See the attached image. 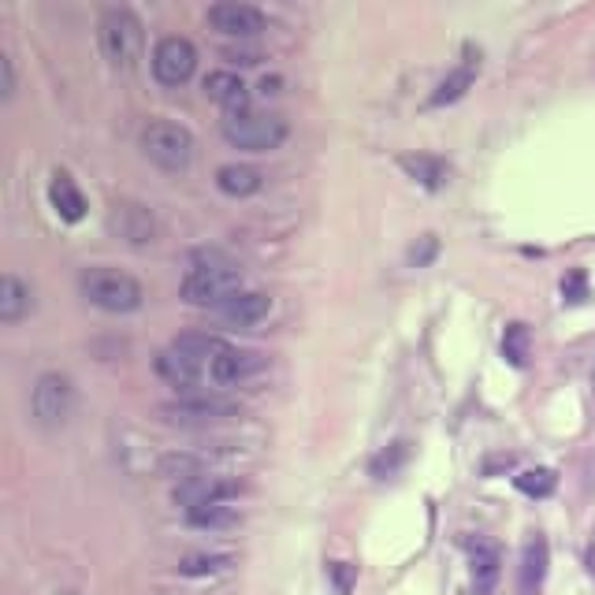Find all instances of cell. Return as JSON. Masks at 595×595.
Here are the masks:
<instances>
[{
    "mask_svg": "<svg viewBox=\"0 0 595 595\" xmlns=\"http://www.w3.org/2000/svg\"><path fill=\"white\" fill-rule=\"evenodd\" d=\"M242 268L220 250H194L190 272L179 283V298L198 309H224L235 294H242Z\"/></svg>",
    "mask_w": 595,
    "mask_h": 595,
    "instance_id": "obj_1",
    "label": "cell"
},
{
    "mask_svg": "<svg viewBox=\"0 0 595 595\" xmlns=\"http://www.w3.org/2000/svg\"><path fill=\"white\" fill-rule=\"evenodd\" d=\"M97 38H101V53L116 71H134L142 53H146V30L142 19L131 8H108L97 23Z\"/></svg>",
    "mask_w": 595,
    "mask_h": 595,
    "instance_id": "obj_2",
    "label": "cell"
},
{
    "mask_svg": "<svg viewBox=\"0 0 595 595\" xmlns=\"http://www.w3.org/2000/svg\"><path fill=\"white\" fill-rule=\"evenodd\" d=\"M79 291L86 302L105 309V313H134V309H142V302H146V291H142L138 279L108 265L86 268L79 276Z\"/></svg>",
    "mask_w": 595,
    "mask_h": 595,
    "instance_id": "obj_3",
    "label": "cell"
},
{
    "mask_svg": "<svg viewBox=\"0 0 595 595\" xmlns=\"http://www.w3.org/2000/svg\"><path fill=\"white\" fill-rule=\"evenodd\" d=\"M224 138L235 149H246V153H272L287 142V119L279 112H235V116H224L220 123Z\"/></svg>",
    "mask_w": 595,
    "mask_h": 595,
    "instance_id": "obj_4",
    "label": "cell"
},
{
    "mask_svg": "<svg viewBox=\"0 0 595 595\" xmlns=\"http://www.w3.org/2000/svg\"><path fill=\"white\" fill-rule=\"evenodd\" d=\"M238 413H242V402L220 391H198V395H183L160 406V417L179 428H212V424L235 421Z\"/></svg>",
    "mask_w": 595,
    "mask_h": 595,
    "instance_id": "obj_5",
    "label": "cell"
},
{
    "mask_svg": "<svg viewBox=\"0 0 595 595\" xmlns=\"http://www.w3.org/2000/svg\"><path fill=\"white\" fill-rule=\"evenodd\" d=\"M142 153H146L149 164H157L160 172H186L194 164V134L179 127V123L157 119L142 131Z\"/></svg>",
    "mask_w": 595,
    "mask_h": 595,
    "instance_id": "obj_6",
    "label": "cell"
},
{
    "mask_svg": "<svg viewBox=\"0 0 595 595\" xmlns=\"http://www.w3.org/2000/svg\"><path fill=\"white\" fill-rule=\"evenodd\" d=\"M75 413V384L67 380L64 372H41L34 391H30V417L38 428L56 432L64 428Z\"/></svg>",
    "mask_w": 595,
    "mask_h": 595,
    "instance_id": "obj_7",
    "label": "cell"
},
{
    "mask_svg": "<svg viewBox=\"0 0 595 595\" xmlns=\"http://www.w3.org/2000/svg\"><path fill=\"white\" fill-rule=\"evenodd\" d=\"M149 67H153L160 86H183L198 71V49L186 38H179V34H168V38L157 41Z\"/></svg>",
    "mask_w": 595,
    "mask_h": 595,
    "instance_id": "obj_8",
    "label": "cell"
},
{
    "mask_svg": "<svg viewBox=\"0 0 595 595\" xmlns=\"http://www.w3.org/2000/svg\"><path fill=\"white\" fill-rule=\"evenodd\" d=\"M205 19L224 38H257L268 27L265 12L253 8V4H242V0H220V4H212Z\"/></svg>",
    "mask_w": 595,
    "mask_h": 595,
    "instance_id": "obj_9",
    "label": "cell"
},
{
    "mask_svg": "<svg viewBox=\"0 0 595 595\" xmlns=\"http://www.w3.org/2000/svg\"><path fill=\"white\" fill-rule=\"evenodd\" d=\"M242 484L231 480V476H216V473H205V476H194V480H183V484H175L172 499L186 510H194V506H209V503H231Z\"/></svg>",
    "mask_w": 595,
    "mask_h": 595,
    "instance_id": "obj_10",
    "label": "cell"
},
{
    "mask_svg": "<svg viewBox=\"0 0 595 595\" xmlns=\"http://www.w3.org/2000/svg\"><path fill=\"white\" fill-rule=\"evenodd\" d=\"M108 231L116 238H123L127 246H153L157 242V224L153 212L134 205V201H116L108 212Z\"/></svg>",
    "mask_w": 595,
    "mask_h": 595,
    "instance_id": "obj_11",
    "label": "cell"
},
{
    "mask_svg": "<svg viewBox=\"0 0 595 595\" xmlns=\"http://www.w3.org/2000/svg\"><path fill=\"white\" fill-rule=\"evenodd\" d=\"M227 339H220V335H209V331H186V335H179L172 343V350L175 354H183L194 369H198V376H201V387L209 384V376H212V365H216V357L224 354L227 350Z\"/></svg>",
    "mask_w": 595,
    "mask_h": 595,
    "instance_id": "obj_12",
    "label": "cell"
},
{
    "mask_svg": "<svg viewBox=\"0 0 595 595\" xmlns=\"http://www.w3.org/2000/svg\"><path fill=\"white\" fill-rule=\"evenodd\" d=\"M261 369H265V354H253V350L227 346L224 354L216 357V365H212L209 384H216V387L242 384V380H250L253 372H261Z\"/></svg>",
    "mask_w": 595,
    "mask_h": 595,
    "instance_id": "obj_13",
    "label": "cell"
},
{
    "mask_svg": "<svg viewBox=\"0 0 595 595\" xmlns=\"http://www.w3.org/2000/svg\"><path fill=\"white\" fill-rule=\"evenodd\" d=\"M476 75H480V53H476L473 45H465L462 64L454 67L447 79L439 82L436 93L428 97V105H432V108H443V105H454V101H462L465 93H469V86L476 82Z\"/></svg>",
    "mask_w": 595,
    "mask_h": 595,
    "instance_id": "obj_14",
    "label": "cell"
},
{
    "mask_svg": "<svg viewBox=\"0 0 595 595\" xmlns=\"http://www.w3.org/2000/svg\"><path fill=\"white\" fill-rule=\"evenodd\" d=\"M547 566H551V547L543 536H532L521 551V569H517V595H543L547 581Z\"/></svg>",
    "mask_w": 595,
    "mask_h": 595,
    "instance_id": "obj_15",
    "label": "cell"
},
{
    "mask_svg": "<svg viewBox=\"0 0 595 595\" xmlns=\"http://www.w3.org/2000/svg\"><path fill=\"white\" fill-rule=\"evenodd\" d=\"M216 313H220V320L231 324V328L250 331L272 313V298H268L265 291H242V294H235L224 309H216Z\"/></svg>",
    "mask_w": 595,
    "mask_h": 595,
    "instance_id": "obj_16",
    "label": "cell"
},
{
    "mask_svg": "<svg viewBox=\"0 0 595 595\" xmlns=\"http://www.w3.org/2000/svg\"><path fill=\"white\" fill-rule=\"evenodd\" d=\"M205 97L216 101L227 116L250 112V86L238 79L235 71H212V75H205Z\"/></svg>",
    "mask_w": 595,
    "mask_h": 595,
    "instance_id": "obj_17",
    "label": "cell"
},
{
    "mask_svg": "<svg viewBox=\"0 0 595 595\" xmlns=\"http://www.w3.org/2000/svg\"><path fill=\"white\" fill-rule=\"evenodd\" d=\"M398 168L410 175L417 186H424V190H443L450 183V175H454V168H450L447 160L432 157V153H402Z\"/></svg>",
    "mask_w": 595,
    "mask_h": 595,
    "instance_id": "obj_18",
    "label": "cell"
},
{
    "mask_svg": "<svg viewBox=\"0 0 595 595\" xmlns=\"http://www.w3.org/2000/svg\"><path fill=\"white\" fill-rule=\"evenodd\" d=\"M473 551V588L476 595H491V588L499 584V573H503V558H499V547L488 540L469 543Z\"/></svg>",
    "mask_w": 595,
    "mask_h": 595,
    "instance_id": "obj_19",
    "label": "cell"
},
{
    "mask_svg": "<svg viewBox=\"0 0 595 595\" xmlns=\"http://www.w3.org/2000/svg\"><path fill=\"white\" fill-rule=\"evenodd\" d=\"M49 201H53V209L60 212V220H67V224H79L82 216H86V198H82V190L67 172H53Z\"/></svg>",
    "mask_w": 595,
    "mask_h": 595,
    "instance_id": "obj_20",
    "label": "cell"
},
{
    "mask_svg": "<svg viewBox=\"0 0 595 595\" xmlns=\"http://www.w3.org/2000/svg\"><path fill=\"white\" fill-rule=\"evenodd\" d=\"M34 309V298H30V287L19 276L0 279V324H19Z\"/></svg>",
    "mask_w": 595,
    "mask_h": 595,
    "instance_id": "obj_21",
    "label": "cell"
},
{
    "mask_svg": "<svg viewBox=\"0 0 595 595\" xmlns=\"http://www.w3.org/2000/svg\"><path fill=\"white\" fill-rule=\"evenodd\" d=\"M216 186L224 190L227 198H253L265 186V175L257 172L253 164H224L216 172Z\"/></svg>",
    "mask_w": 595,
    "mask_h": 595,
    "instance_id": "obj_22",
    "label": "cell"
},
{
    "mask_svg": "<svg viewBox=\"0 0 595 595\" xmlns=\"http://www.w3.org/2000/svg\"><path fill=\"white\" fill-rule=\"evenodd\" d=\"M238 521H242V514L231 503H209L186 510V525H194V529H231Z\"/></svg>",
    "mask_w": 595,
    "mask_h": 595,
    "instance_id": "obj_23",
    "label": "cell"
},
{
    "mask_svg": "<svg viewBox=\"0 0 595 595\" xmlns=\"http://www.w3.org/2000/svg\"><path fill=\"white\" fill-rule=\"evenodd\" d=\"M503 357L514 365V369H525L532 357V331L529 324H521V320H514V324H506L503 331Z\"/></svg>",
    "mask_w": 595,
    "mask_h": 595,
    "instance_id": "obj_24",
    "label": "cell"
},
{
    "mask_svg": "<svg viewBox=\"0 0 595 595\" xmlns=\"http://www.w3.org/2000/svg\"><path fill=\"white\" fill-rule=\"evenodd\" d=\"M406 462H410V443H406V439H398V443L384 447L376 458H372L369 473L376 476V480H391V476H398L402 469H406Z\"/></svg>",
    "mask_w": 595,
    "mask_h": 595,
    "instance_id": "obj_25",
    "label": "cell"
},
{
    "mask_svg": "<svg viewBox=\"0 0 595 595\" xmlns=\"http://www.w3.org/2000/svg\"><path fill=\"white\" fill-rule=\"evenodd\" d=\"M517 491H525L529 499H547V495H555L558 488V473L555 469H525V473L514 476Z\"/></svg>",
    "mask_w": 595,
    "mask_h": 595,
    "instance_id": "obj_26",
    "label": "cell"
},
{
    "mask_svg": "<svg viewBox=\"0 0 595 595\" xmlns=\"http://www.w3.org/2000/svg\"><path fill=\"white\" fill-rule=\"evenodd\" d=\"M160 473L172 476L175 484H183V480L205 476V462H201L198 454H168V458H160Z\"/></svg>",
    "mask_w": 595,
    "mask_h": 595,
    "instance_id": "obj_27",
    "label": "cell"
},
{
    "mask_svg": "<svg viewBox=\"0 0 595 595\" xmlns=\"http://www.w3.org/2000/svg\"><path fill=\"white\" fill-rule=\"evenodd\" d=\"M227 569H231L227 555H190L179 562V573L186 577H212V573H227Z\"/></svg>",
    "mask_w": 595,
    "mask_h": 595,
    "instance_id": "obj_28",
    "label": "cell"
},
{
    "mask_svg": "<svg viewBox=\"0 0 595 595\" xmlns=\"http://www.w3.org/2000/svg\"><path fill=\"white\" fill-rule=\"evenodd\" d=\"M436 253H439V238L436 235H421L410 246L406 261H410V268H424V265H432V257H436Z\"/></svg>",
    "mask_w": 595,
    "mask_h": 595,
    "instance_id": "obj_29",
    "label": "cell"
},
{
    "mask_svg": "<svg viewBox=\"0 0 595 595\" xmlns=\"http://www.w3.org/2000/svg\"><path fill=\"white\" fill-rule=\"evenodd\" d=\"M562 298H566L569 305H577L588 298V276H584V268L566 272V279H562Z\"/></svg>",
    "mask_w": 595,
    "mask_h": 595,
    "instance_id": "obj_30",
    "label": "cell"
},
{
    "mask_svg": "<svg viewBox=\"0 0 595 595\" xmlns=\"http://www.w3.org/2000/svg\"><path fill=\"white\" fill-rule=\"evenodd\" d=\"M328 573H331V584H335V592H339V595H350V592H354L357 566H350V562H331Z\"/></svg>",
    "mask_w": 595,
    "mask_h": 595,
    "instance_id": "obj_31",
    "label": "cell"
},
{
    "mask_svg": "<svg viewBox=\"0 0 595 595\" xmlns=\"http://www.w3.org/2000/svg\"><path fill=\"white\" fill-rule=\"evenodd\" d=\"M15 97V64L8 53H0V101H12Z\"/></svg>",
    "mask_w": 595,
    "mask_h": 595,
    "instance_id": "obj_32",
    "label": "cell"
},
{
    "mask_svg": "<svg viewBox=\"0 0 595 595\" xmlns=\"http://www.w3.org/2000/svg\"><path fill=\"white\" fill-rule=\"evenodd\" d=\"M514 465V454H499V458H488L484 462V476H495L499 469H510Z\"/></svg>",
    "mask_w": 595,
    "mask_h": 595,
    "instance_id": "obj_33",
    "label": "cell"
},
{
    "mask_svg": "<svg viewBox=\"0 0 595 595\" xmlns=\"http://www.w3.org/2000/svg\"><path fill=\"white\" fill-rule=\"evenodd\" d=\"M588 573H592V581H595V532H592V543H588Z\"/></svg>",
    "mask_w": 595,
    "mask_h": 595,
    "instance_id": "obj_34",
    "label": "cell"
},
{
    "mask_svg": "<svg viewBox=\"0 0 595 595\" xmlns=\"http://www.w3.org/2000/svg\"><path fill=\"white\" fill-rule=\"evenodd\" d=\"M276 86H279V79H265L261 82V93H276Z\"/></svg>",
    "mask_w": 595,
    "mask_h": 595,
    "instance_id": "obj_35",
    "label": "cell"
},
{
    "mask_svg": "<svg viewBox=\"0 0 595 595\" xmlns=\"http://www.w3.org/2000/svg\"><path fill=\"white\" fill-rule=\"evenodd\" d=\"M592 395H595V372H592Z\"/></svg>",
    "mask_w": 595,
    "mask_h": 595,
    "instance_id": "obj_36",
    "label": "cell"
}]
</instances>
